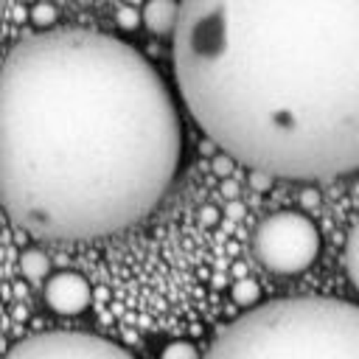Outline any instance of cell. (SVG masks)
Wrapping results in <instances>:
<instances>
[{
    "label": "cell",
    "instance_id": "cell-1",
    "mask_svg": "<svg viewBox=\"0 0 359 359\" xmlns=\"http://www.w3.org/2000/svg\"><path fill=\"white\" fill-rule=\"evenodd\" d=\"M182 154L174 93L118 36L50 28L0 70V196L20 230L50 241L112 236L168 191Z\"/></svg>",
    "mask_w": 359,
    "mask_h": 359
},
{
    "label": "cell",
    "instance_id": "cell-2",
    "mask_svg": "<svg viewBox=\"0 0 359 359\" xmlns=\"http://www.w3.org/2000/svg\"><path fill=\"white\" fill-rule=\"evenodd\" d=\"M171 59L196 126L247 168L359 171V0H180Z\"/></svg>",
    "mask_w": 359,
    "mask_h": 359
},
{
    "label": "cell",
    "instance_id": "cell-3",
    "mask_svg": "<svg viewBox=\"0 0 359 359\" xmlns=\"http://www.w3.org/2000/svg\"><path fill=\"white\" fill-rule=\"evenodd\" d=\"M202 359H359V306L283 297L247 309Z\"/></svg>",
    "mask_w": 359,
    "mask_h": 359
},
{
    "label": "cell",
    "instance_id": "cell-4",
    "mask_svg": "<svg viewBox=\"0 0 359 359\" xmlns=\"http://www.w3.org/2000/svg\"><path fill=\"white\" fill-rule=\"evenodd\" d=\"M252 250L269 272L297 275L320 255V230L300 210H278L258 224Z\"/></svg>",
    "mask_w": 359,
    "mask_h": 359
},
{
    "label": "cell",
    "instance_id": "cell-5",
    "mask_svg": "<svg viewBox=\"0 0 359 359\" xmlns=\"http://www.w3.org/2000/svg\"><path fill=\"white\" fill-rule=\"evenodd\" d=\"M6 359H135L126 348L81 331H48L17 342Z\"/></svg>",
    "mask_w": 359,
    "mask_h": 359
},
{
    "label": "cell",
    "instance_id": "cell-6",
    "mask_svg": "<svg viewBox=\"0 0 359 359\" xmlns=\"http://www.w3.org/2000/svg\"><path fill=\"white\" fill-rule=\"evenodd\" d=\"M90 283L79 272H56L45 280V303L56 314H81L90 306Z\"/></svg>",
    "mask_w": 359,
    "mask_h": 359
},
{
    "label": "cell",
    "instance_id": "cell-7",
    "mask_svg": "<svg viewBox=\"0 0 359 359\" xmlns=\"http://www.w3.org/2000/svg\"><path fill=\"white\" fill-rule=\"evenodd\" d=\"M180 22V0H146L143 6V25L151 34H171Z\"/></svg>",
    "mask_w": 359,
    "mask_h": 359
},
{
    "label": "cell",
    "instance_id": "cell-8",
    "mask_svg": "<svg viewBox=\"0 0 359 359\" xmlns=\"http://www.w3.org/2000/svg\"><path fill=\"white\" fill-rule=\"evenodd\" d=\"M20 269H22V275H25L28 280H39V278L48 275L50 261H48V255H45L42 250H25V252L20 255Z\"/></svg>",
    "mask_w": 359,
    "mask_h": 359
},
{
    "label": "cell",
    "instance_id": "cell-9",
    "mask_svg": "<svg viewBox=\"0 0 359 359\" xmlns=\"http://www.w3.org/2000/svg\"><path fill=\"white\" fill-rule=\"evenodd\" d=\"M345 272H348L353 289L359 292V219H356V224L351 227L348 241H345Z\"/></svg>",
    "mask_w": 359,
    "mask_h": 359
},
{
    "label": "cell",
    "instance_id": "cell-10",
    "mask_svg": "<svg viewBox=\"0 0 359 359\" xmlns=\"http://www.w3.org/2000/svg\"><path fill=\"white\" fill-rule=\"evenodd\" d=\"M28 17H31V22L39 25L42 31H50L53 22H56V17H59V11H56V6H53L50 0H36V3L31 6Z\"/></svg>",
    "mask_w": 359,
    "mask_h": 359
},
{
    "label": "cell",
    "instance_id": "cell-11",
    "mask_svg": "<svg viewBox=\"0 0 359 359\" xmlns=\"http://www.w3.org/2000/svg\"><path fill=\"white\" fill-rule=\"evenodd\" d=\"M160 359H202V356H199V351H196L191 342L177 339V342H168V345L163 348Z\"/></svg>",
    "mask_w": 359,
    "mask_h": 359
},
{
    "label": "cell",
    "instance_id": "cell-12",
    "mask_svg": "<svg viewBox=\"0 0 359 359\" xmlns=\"http://www.w3.org/2000/svg\"><path fill=\"white\" fill-rule=\"evenodd\" d=\"M115 20H118V25H121L123 31H135V28L143 22V11H137L135 6H123V8H118Z\"/></svg>",
    "mask_w": 359,
    "mask_h": 359
},
{
    "label": "cell",
    "instance_id": "cell-13",
    "mask_svg": "<svg viewBox=\"0 0 359 359\" xmlns=\"http://www.w3.org/2000/svg\"><path fill=\"white\" fill-rule=\"evenodd\" d=\"M233 300L236 303H255L258 300V286L255 280H238L233 286Z\"/></svg>",
    "mask_w": 359,
    "mask_h": 359
},
{
    "label": "cell",
    "instance_id": "cell-14",
    "mask_svg": "<svg viewBox=\"0 0 359 359\" xmlns=\"http://www.w3.org/2000/svg\"><path fill=\"white\" fill-rule=\"evenodd\" d=\"M233 157L227 154V151H216L213 157H210V168H213V174H219V177H230V171H233Z\"/></svg>",
    "mask_w": 359,
    "mask_h": 359
},
{
    "label": "cell",
    "instance_id": "cell-15",
    "mask_svg": "<svg viewBox=\"0 0 359 359\" xmlns=\"http://www.w3.org/2000/svg\"><path fill=\"white\" fill-rule=\"evenodd\" d=\"M247 182H250V188H252V191H269V188H272V182H275V177H272V174H266V171L247 168Z\"/></svg>",
    "mask_w": 359,
    "mask_h": 359
},
{
    "label": "cell",
    "instance_id": "cell-16",
    "mask_svg": "<svg viewBox=\"0 0 359 359\" xmlns=\"http://www.w3.org/2000/svg\"><path fill=\"white\" fill-rule=\"evenodd\" d=\"M199 219H202V224H216V222H219V210H216L213 205H205V208L199 210Z\"/></svg>",
    "mask_w": 359,
    "mask_h": 359
},
{
    "label": "cell",
    "instance_id": "cell-17",
    "mask_svg": "<svg viewBox=\"0 0 359 359\" xmlns=\"http://www.w3.org/2000/svg\"><path fill=\"white\" fill-rule=\"evenodd\" d=\"M300 199H303V205H317V202H320V191H317V188H306V191L300 194Z\"/></svg>",
    "mask_w": 359,
    "mask_h": 359
},
{
    "label": "cell",
    "instance_id": "cell-18",
    "mask_svg": "<svg viewBox=\"0 0 359 359\" xmlns=\"http://www.w3.org/2000/svg\"><path fill=\"white\" fill-rule=\"evenodd\" d=\"M236 191H238V185H236V182L227 177V180L222 182V194H224V196H236Z\"/></svg>",
    "mask_w": 359,
    "mask_h": 359
},
{
    "label": "cell",
    "instance_id": "cell-19",
    "mask_svg": "<svg viewBox=\"0 0 359 359\" xmlns=\"http://www.w3.org/2000/svg\"><path fill=\"white\" fill-rule=\"evenodd\" d=\"M227 210H230V213H233V216H238V213H241V205H236V202H233V205H230V208H227Z\"/></svg>",
    "mask_w": 359,
    "mask_h": 359
}]
</instances>
